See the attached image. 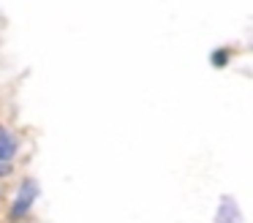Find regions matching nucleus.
<instances>
[{
    "instance_id": "obj_3",
    "label": "nucleus",
    "mask_w": 253,
    "mask_h": 223,
    "mask_svg": "<svg viewBox=\"0 0 253 223\" xmlns=\"http://www.w3.org/2000/svg\"><path fill=\"white\" fill-rule=\"evenodd\" d=\"M226 60H229V52H218V54L212 57V63L218 65V68H223V65H226Z\"/></svg>"
},
{
    "instance_id": "obj_1",
    "label": "nucleus",
    "mask_w": 253,
    "mask_h": 223,
    "mask_svg": "<svg viewBox=\"0 0 253 223\" xmlns=\"http://www.w3.org/2000/svg\"><path fill=\"white\" fill-rule=\"evenodd\" d=\"M36 196H39V185H36V179L33 177L22 179L19 193H17V201L11 204V212H8V215H11V218H25L30 212V207H33Z\"/></svg>"
},
{
    "instance_id": "obj_2",
    "label": "nucleus",
    "mask_w": 253,
    "mask_h": 223,
    "mask_svg": "<svg viewBox=\"0 0 253 223\" xmlns=\"http://www.w3.org/2000/svg\"><path fill=\"white\" fill-rule=\"evenodd\" d=\"M17 155V139L8 131H0V161H14Z\"/></svg>"
}]
</instances>
